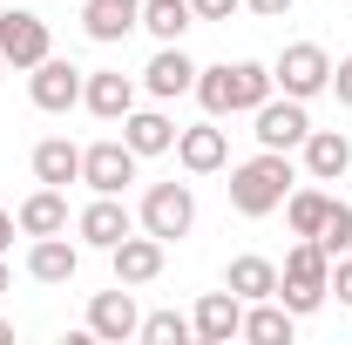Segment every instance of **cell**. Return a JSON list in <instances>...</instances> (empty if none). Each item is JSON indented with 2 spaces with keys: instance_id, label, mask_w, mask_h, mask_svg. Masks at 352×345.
<instances>
[{
  "instance_id": "obj_1",
  "label": "cell",
  "mask_w": 352,
  "mask_h": 345,
  "mask_svg": "<svg viewBox=\"0 0 352 345\" xmlns=\"http://www.w3.org/2000/svg\"><path fill=\"white\" fill-rule=\"evenodd\" d=\"M292 183H298L292 149H258L251 163L230 170V210H237V216H271V210H285Z\"/></svg>"
},
{
  "instance_id": "obj_2",
  "label": "cell",
  "mask_w": 352,
  "mask_h": 345,
  "mask_svg": "<svg viewBox=\"0 0 352 345\" xmlns=\"http://www.w3.org/2000/svg\"><path fill=\"white\" fill-rule=\"evenodd\" d=\"M135 223H142L149 237H163V244L190 237V230H197V197H190V183H149L142 203H135Z\"/></svg>"
},
{
  "instance_id": "obj_3",
  "label": "cell",
  "mask_w": 352,
  "mask_h": 345,
  "mask_svg": "<svg viewBox=\"0 0 352 345\" xmlns=\"http://www.w3.org/2000/svg\"><path fill=\"white\" fill-rule=\"evenodd\" d=\"M271 82H278V95L311 102V95H325V88H332V54H325L318 41H292L278 61H271Z\"/></svg>"
},
{
  "instance_id": "obj_4",
  "label": "cell",
  "mask_w": 352,
  "mask_h": 345,
  "mask_svg": "<svg viewBox=\"0 0 352 345\" xmlns=\"http://www.w3.org/2000/svg\"><path fill=\"white\" fill-rule=\"evenodd\" d=\"M135 163H142V156H135L122 135H102V142L82 149V183L95 190V197H122V190L135 183Z\"/></svg>"
},
{
  "instance_id": "obj_5",
  "label": "cell",
  "mask_w": 352,
  "mask_h": 345,
  "mask_svg": "<svg viewBox=\"0 0 352 345\" xmlns=\"http://www.w3.org/2000/svg\"><path fill=\"white\" fill-rule=\"evenodd\" d=\"M0 54H7V68H41L54 54V34H47V21L34 7H7L0 14Z\"/></svg>"
},
{
  "instance_id": "obj_6",
  "label": "cell",
  "mask_w": 352,
  "mask_h": 345,
  "mask_svg": "<svg viewBox=\"0 0 352 345\" xmlns=\"http://www.w3.org/2000/svg\"><path fill=\"white\" fill-rule=\"evenodd\" d=\"M251 122H258V149H298L311 135V109L298 102V95H271L264 109H251Z\"/></svg>"
},
{
  "instance_id": "obj_7",
  "label": "cell",
  "mask_w": 352,
  "mask_h": 345,
  "mask_svg": "<svg viewBox=\"0 0 352 345\" xmlns=\"http://www.w3.org/2000/svg\"><path fill=\"white\" fill-rule=\"evenodd\" d=\"M82 68H75V61H61V54H47L41 68H28V95H34V109H41V115H68V109H75V102H82Z\"/></svg>"
},
{
  "instance_id": "obj_8",
  "label": "cell",
  "mask_w": 352,
  "mask_h": 345,
  "mask_svg": "<svg viewBox=\"0 0 352 345\" xmlns=\"http://www.w3.org/2000/svg\"><path fill=\"white\" fill-rule=\"evenodd\" d=\"M142 332V311H135V285H116V291H95L88 298V339L122 345Z\"/></svg>"
},
{
  "instance_id": "obj_9",
  "label": "cell",
  "mask_w": 352,
  "mask_h": 345,
  "mask_svg": "<svg viewBox=\"0 0 352 345\" xmlns=\"http://www.w3.org/2000/svg\"><path fill=\"white\" fill-rule=\"evenodd\" d=\"M129 230H135V210L122 197H95L88 210H75V237H82L88 251H116Z\"/></svg>"
},
{
  "instance_id": "obj_10",
  "label": "cell",
  "mask_w": 352,
  "mask_h": 345,
  "mask_svg": "<svg viewBox=\"0 0 352 345\" xmlns=\"http://www.w3.org/2000/svg\"><path fill=\"white\" fill-rule=\"evenodd\" d=\"M109 264H116V285H156V278H163V264H170V244H163V237H149V230H142V237L129 230V237L109 251Z\"/></svg>"
},
{
  "instance_id": "obj_11",
  "label": "cell",
  "mask_w": 352,
  "mask_h": 345,
  "mask_svg": "<svg viewBox=\"0 0 352 345\" xmlns=\"http://www.w3.org/2000/svg\"><path fill=\"white\" fill-rule=\"evenodd\" d=\"M190 325H197V339L204 345H230L244 339V298L223 285V291H204L197 298V311H190Z\"/></svg>"
},
{
  "instance_id": "obj_12",
  "label": "cell",
  "mask_w": 352,
  "mask_h": 345,
  "mask_svg": "<svg viewBox=\"0 0 352 345\" xmlns=\"http://www.w3.org/2000/svg\"><path fill=\"white\" fill-rule=\"evenodd\" d=\"M142 88H149L156 102H176V95H190V88H197V61L183 54V41H156L149 68H142Z\"/></svg>"
},
{
  "instance_id": "obj_13",
  "label": "cell",
  "mask_w": 352,
  "mask_h": 345,
  "mask_svg": "<svg viewBox=\"0 0 352 345\" xmlns=\"http://www.w3.org/2000/svg\"><path fill=\"white\" fill-rule=\"evenodd\" d=\"M176 163L190 176H217L223 163H230V135L217 129V115L197 122V129H176Z\"/></svg>"
},
{
  "instance_id": "obj_14",
  "label": "cell",
  "mask_w": 352,
  "mask_h": 345,
  "mask_svg": "<svg viewBox=\"0 0 352 345\" xmlns=\"http://www.w3.org/2000/svg\"><path fill=\"white\" fill-rule=\"evenodd\" d=\"M82 109L95 115V122H122V115L135 109V82L122 75V68H95V75L82 82Z\"/></svg>"
},
{
  "instance_id": "obj_15",
  "label": "cell",
  "mask_w": 352,
  "mask_h": 345,
  "mask_svg": "<svg viewBox=\"0 0 352 345\" xmlns=\"http://www.w3.org/2000/svg\"><path fill=\"white\" fill-rule=\"evenodd\" d=\"M298 156H305V176H311V183H339V176L352 170L346 129H311L305 142H298Z\"/></svg>"
},
{
  "instance_id": "obj_16",
  "label": "cell",
  "mask_w": 352,
  "mask_h": 345,
  "mask_svg": "<svg viewBox=\"0 0 352 345\" xmlns=\"http://www.w3.org/2000/svg\"><path fill=\"white\" fill-rule=\"evenodd\" d=\"M75 271H82V244H68V230L28 244V278H34V285H68Z\"/></svg>"
},
{
  "instance_id": "obj_17",
  "label": "cell",
  "mask_w": 352,
  "mask_h": 345,
  "mask_svg": "<svg viewBox=\"0 0 352 345\" xmlns=\"http://www.w3.org/2000/svg\"><path fill=\"white\" fill-rule=\"evenodd\" d=\"M14 223H21V237H61V230H68V190L41 183V190L14 210Z\"/></svg>"
},
{
  "instance_id": "obj_18",
  "label": "cell",
  "mask_w": 352,
  "mask_h": 345,
  "mask_svg": "<svg viewBox=\"0 0 352 345\" xmlns=\"http://www.w3.org/2000/svg\"><path fill=\"white\" fill-rule=\"evenodd\" d=\"M122 142H129L135 156H163V149H176V122L163 109H129L122 115Z\"/></svg>"
},
{
  "instance_id": "obj_19",
  "label": "cell",
  "mask_w": 352,
  "mask_h": 345,
  "mask_svg": "<svg viewBox=\"0 0 352 345\" xmlns=\"http://www.w3.org/2000/svg\"><path fill=\"white\" fill-rule=\"evenodd\" d=\"M34 183H54V190L82 183V149H75L68 135H47V142H34Z\"/></svg>"
},
{
  "instance_id": "obj_20",
  "label": "cell",
  "mask_w": 352,
  "mask_h": 345,
  "mask_svg": "<svg viewBox=\"0 0 352 345\" xmlns=\"http://www.w3.org/2000/svg\"><path fill=\"white\" fill-rule=\"evenodd\" d=\"M223 285H230V291H237L244 304H258V298H278V264H271V258H258V251H244V258H230Z\"/></svg>"
},
{
  "instance_id": "obj_21",
  "label": "cell",
  "mask_w": 352,
  "mask_h": 345,
  "mask_svg": "<svg viewBox=\"0 0 352 345\" xmlns=\"http://www.w3.org/2000/svg\"><path fill=\"white\" fill-rule=\"evenodd\" d=\"M271 95H278V82H271L264 61H230V115H251Z\"/></svg>"
},
{
  "instance_id": "obj_22",
  "label": "cell",
  "mask_w": 352,
  "mask_h": 345,
  "mask_svg": "<svg viewBox=\"0 0 352 345\" xmlns=\"http://www.w3.org/2000/svg\"><path fill=\"white\" fill-rule=\"evenodd\" d=\"M292 325H298V318H292L278 298L244 304V339H251V345H292Z\"/></svg>"
},
{
  "instance_id": "obj_23",
  "label": "cell",
  "mask_w": 352,
  "mask_h": 345,
  "mask_svg": "<svg viewBox=\"0 0 352 345\" xmlns=\"http://www.w3.org/2000/svg\"><path fill=\"white\" fill-rule=\"evenodd\" d=\"M135 27H149L156 41H183V34L197 27V7H190V0H142Z\"/></svg>"
},
{
  "instance_id": "obj_24",
  "label": "cell",
  "mask_w": 352,
  "mask_h": 345,
  "mask_svg": "<svg viewBox=\"0 0 352 345\" xmlns=\"http://www.w3.org/2000/svg\"><path fill=\"white\" fill-rule=\"evenodd\" d=\"M129 27H135V7H116V0H88V7H82V34L102 41V47L129 41Z\"/></svg>"
},
{
  "instance_id": "obj_25",
  "label": "cell",
  "mask_w": 352,
  "mask_h": 345,
  "mask_svg": "<svg viewBox=\"0 0 352 345\" xmlns=\"http://www.w3.org/2000/svg\"><path fill=\"white\" fill-rule=\"evenodd\" d=\"M325 210H332L325 190H298V183H292V197H285V223H292V237H318Z\"/></svg>"
},
{
  "instance_id": "obj_26",
  "label": "cell",
  "mask_w": 352,
  "mask_h": 345,
  "mask_svg": "<svg viewBox=\"0 0 352 345\" xmlns=\"http://www.w3.org/2000/svg\"><path fill=\"white\" fill-rule=\"evenodd\" d=\"M197 102H204V115H230V61H217V68H197V88H190Z\"/></svg>"
},
{
  "instance_id": "obj_27",
  "label": "cell",
  "mask_w": 352,
  "mask_h": 345,
  "mask_svg": "<svg viewBox=\"0 0 352 345\" xmlns=\"http://www.w3.org/2000/svg\"><path fill=\"white\" fill-rule=\"evenodd\" d=\"M135 339H142V345H190V339H197V325H190L183 311H149Z\"/></svg>"
},
{
  "instance_id": "obj_28",
  "label": "cell",
  "mask_w": 352,
  "mask_h": 345,
  "mask_svg": "<svg viewBox=\"0 0 352 345\" xmlns=\"http://www.w3.org/2000/svg\"><path fill=\"white\" fill-rule=\"evenodd\" d=\"M318 244H325L332 258H346V251H352V210L339 203V197H332V210H325V223H318Z\"/></svg>"
},
{
  "instance_id": "obj_29",
  "label": "cell",
  "mask_w": 352,
  "mask_h": 345,
  "mask_svg": "<svg viewBox=\"0 0 352 345\" xmlns=\"http://www.w3.org/2000/svg\"><path fill=\"white\" fill-rule=\"evenodd\" d=\"M332 291H339V304L352 311V251H346V258H332Z\"/></svg>"
},
{
  "instance_id": "obj_30",
  "label": "cell",
  "mask_w": 352,
  "mask_h": 345,
  "mask_svg": "<svg viewBox=\"0 0 352 345\" xmlns=\"http://www.w3.org/2000/svg\"><path fill=\"white\" fill-rule=\"evenodd\" d=\"M190 7H197V21H230L244 0H190Z\"/></svg>"
},
{
  "instance_id": "obj_31",
  "label": "cell",
  "mask_w": 352,
  "mask_h": 345,
  "mask_svg": "<svg viewBox=\"0 0 352 345\" xmlns=\"http://www.w3.org/2000/svg\"><path fill=\"white\" fill-rule=\"evenodd\" d=\"M332 95L352 109V54H339V68H332Z\"/></svg>"
},
{
  "instance_id": "obj_32",
  "label": "cell",
  "mask_w": 352,
  "mask_h": 345,
  "mask_svg": "<svg viewBox=\"0 0 352 345\" xmlns=\"http://www.w3.org/2000/svg\"><path fill=\"white\" fill-rule=\"evenodd\" d=\"M244 7H251V14H258V21H285V14H292V7H298V0H244Z\"/></svg>"
},
{
  "instance_id": "obj_33",
  "label": "cell",
  "mask_w": 352,
  "mask_h": 345,
  "mask_svg": "<svg viewBox=\"0 0 352 345\" xmlns=\"http://www.w3.org/2000/svg\"><path fill=\"white\" fill-rule=\"evenodd\" d=\"M14 230H21V223H14V216L0 210V251H7V244H14Z\"/></svg>"
},
{
  "instance_id": "obj_34",
  "label": "cell",
  "mask_w": 352,
  "mask_h": 345,
  "mask_svg": "<svg viewBox=\"0 0 352 345\" xmlns=\"http://www.w3.org/2000/svg\"><path fill=\"white\" fill-rule=\"evenodd\" d=\"M7 291H14V271H7V258H0V298H7Z\"/></svg>"
},
{
  "instance_id": "obj_35",
  "label": "cell",
  "mask_w": 352,
  "mask_h": 345,
  "mask_svg": "<svg viewBox=\"0 0 352 345\" xmlns=\"http://www.w3.org/2000/svg\"><path fill=\"white\" fill-rule=\"evenodd\" d=\"M7 339H14V325H7V318H0V345H7Z\"/></svg>"
},
{
  "instance_id": "obj_36",
  "label": "cell",
  "mask_w": 352,
  "mask_h": 345,
  "mask_svg": "<svg viewBox=\"0 0 352 345\" xmlns=\"http://www.w3.org/2000/svg\"><path fill=\"white\" fill-rule=\"evenodd\" d=\"M116 7H135V14H142V0H116Z\"/></svg>"
},
{
  "instance_id": "obj_37",
  "label": "cell",
  "mask_w": 352,
  "mask_h": 345,
  "mask_svg": "<svg viewBox=\"0 0 352 345\" xmlns=\"http://www.w3.org/2000/svg\"><path fill=\"white\" fill-rule=\"evenodd\" d=\"M0 75H7V54H0Z\"/></svg>"
},
{
  "instance_id": "obj_38",
  "label": "cell",
  "mask_w": 352,
  "mask_h": 345,
  "mask_svg": "<svg viewBox=\"0 0 352 345\" xmlns=\"http://www.w3.org/2000/svg\"><path fill=\"white\" fill-rule=\"evenodd\" d=\"M346 176H352V170H346Z\"/></svg>"
}]
</instances>
